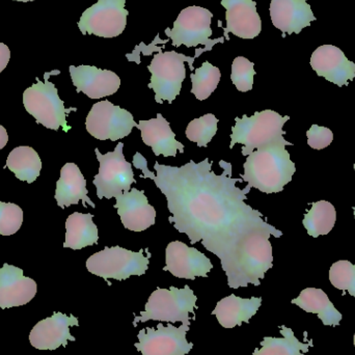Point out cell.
Masks as SVG:
<instances>
[{
  "label": "cell",
  "mask_w": 355,
  "mask_h": 355,
  "mask_svg": "<svg viewBox=\"0 0 355 355\" xmlns=\"http://www.w3.org/2000/svg\"><path fill=\"white\" fill-rule=\"evenodd\" d=\"M254 62L243 56H238L232 64L231 79L236 89L242 93L250 91L254 87V76L256 71Z\"/></svg>",
  "instance_id": "cell-32"
},
{
  "label": "cell",
  "mask_w": 355,
  "mask_h": 355,
  "mask_svg": "<svg viewBox=\"0 0 355 355\" xmlns=\"http://www.w3.org/2000/svg\"><path fill=\"white\" fill-rule=\"evenodd\" d=\"M262 304V298H241L231 294L217 302L213 310L219 324L225 329H234L240 327L242 323L250 322V319L257 314Z\"/></svg>",
  "instance_id": "cell-23"
},
{
  "label": "cell",
  "mask_w": 355,
  "mask_h": 355,
  "mask_svg": "<svg viewBox=\"0 0 355 355\" xmlns=\"http://www.w3.org/2000/svg\"><path fill=\"white\" fill-rule=\"evenodd\" d=\"M191 78V93L196 99L202 101L208 99L213 92L216 89L221 78V73L218 68L209 62H205L202 67L196 69L194 74L190 75Z\"/></svg>",
  "instance_id": "cell-29"
},
{
  "label": "cell",
  "mask_w": 355,
  "mask_h": 355,
  "mask_svg": "<svg viewBox=\"0 0 355 355\" xmlns=\"http://www.w3.org/2000/svg\"><path fill=\"white\" fill-rule=\"evenodd\" d=\"M123 148L124 144L120 143L114 151L104 155L100 153L99 149L95 150L100 168L93 184L97 188V196L100 200L103 198L110 200L124 191H130L131 185L137 182L132 164L125 159Z\"/></svg>",
  "instance_id": "cell-8"
},
{
  "label": "cell",
  "mask_w": 355,
  "mask_h": 355,
  "mask_svg": "<svg viewBox=\"0 0 355 355\" xmlns=\"http://www.w3.org/2000/svg\"><path fill=\"white\" fill-rule=\"evenodd\" d=\"M354 171H355V164H354Z\"/></svg>",
  "instance_id": "cell-40"
},
{
  "label": "cell",
  "mask_w": 355,
  "mask_h": 355,
  "mask_svg": "<svg viewBox=\"0 0 355 355\" xmlns=\"http://www.w3.org/2000/svg\"><path fill=\"white\" fill-rule=\"evenodd\" d=\"M114 208L118 209L125 229L143 232L155 225L156 210L149 204L145 191L131 188L116 196Z\"/></svg>",
  "instance_id": "cell-16"
},
{
  "label": "cell",
  "mask_w": 355,
  "mask_h": 355,
  "mask_svg": "<svg viewBox=\"0 0 355 355\" xmlns=\"http://www.w3.org/2000/svg\"><path fill=\"white\" fill-rule=\"evenodd\" d=\"M8 141V135L6 132V128L0 125V150L6 147Z\"/></svg>",
  "instance_id": "cell-36"
},
{
  "label": "cell",
  "mask_w": 355,
  "mask_h": 355,
  "mask_svg": "<svg viewBox=\"0 0 355 355\" xmlns=\"http://www.w3.org/2000/svg\"><path fill=\"white\" fill-rule=\"evenodd\" d=\"M218 120L212 114H207L200 118L192 120L186 129V137L190 141L196 143L198 147H208L217 132Z\"/></svg>",
  "instance_id": "cell-30"
},
{
  "label": "cell",
  "mask_w": 355,
  "mask_h": 355,
  "mask_svg": "<svg viewBox=\"0 0 355 355\" xmlns=\"http://www.w3.org/2000/svg\"><path fill=\"white\" fill-rule=\"evenodd\" d=\"M78 325L76 317L54 313L49 318L35 325L29 335V342L33 348L39 350H56L60 346L66 347L69 341H76L71 335L70 327Z\"/></svg>",
  "instance_id": "cell-14"
},
{
  "label": "cell",
  "mask_w": 355,
  "mask_h": 355,
  "mask_svg": "<svg viewBox=\"0 0 355 355\" xmlns=\"http://www.w3.org/2000/svg\"><path fill=\"white\" fill-rule=\"evenodd\" d=\"M22 223L23 211L18 205L0 202V235H14Z\"/></svg>",
  "instance_id": "cell-33"
},
{
  "label": "cell",
  "mask_w": 355,
  "mask_h": 355,
  "mask_svg": "<svg viewBox=\"0 0 355 355\" xmlns=\"http://www.w3.org/2000/svg\"><path fill=\"white\" fill-rule=\"evenodd\" d=\"M10 60V50L6 44L0 43V73L6 68Z\"/></svg>",
  "instance_id": "cell-35"
},
{
  "label": "cell",
  "mask_w": 355,
  "mask_h": 355,
  "mask_svg": "<svg viewBox=\"0 0 355 355\" xmlns=\"http://www.w3.org/2000/svg\"><path fill=\"white\" fill-rule=\"evenodd\" d=\"M137 126L131 112L108 100L94 104L85 121L87 132L99 141L125 139Z\"/></svg>",
  "instance_id": "cell-10"
},
{
  "label": "cell",
  "mask_w": 355,
  "mask_h": 355,
  "mask_svg": "<svg viewBox=\"0 0 355 355\" xmlns=\"http://www.w3.org/2000/svg\"><path fill=\"white\" fill-rule=\"evenodd\" d=\"M289 120V116H282L271 110L254 112L250 118L245 114L242 119L237 116L236 125L232 128L230 149H233L236 144H241L242 155L248 156L256 149L283 141L286 135L283 127Z\"/></svg>",
  "instance_id": "cell-3"
},
{
  "label": "cell",
  "mask_w": 355,
  "mask_h": 355,
  "mask_svg": "<svg viewBox=\"0 0 355 355\" xmlns=\"http://www.w3.org/2000/svg\"><path fill=\"white\" fill-rule=\"evenodd\" d=\"M337 211L331 202L319 200L313 202L312 209L304 215V223L309 235L314 238L327 235L335 227Z\"/></svg>",
  "instance_id": "cell-28"
},
{
  "label": "cell",
  "mask_w": 355,
  "mask_h": 355,
  "mask_svg": "<svg viewBox=\"0 0 355 355\" xmlns=\"http://www.w3.org/2000/svg\"><path fill=\"white\" fill-rule=\"evenodd\" d=\"M6 166L19 180L31 184L41 174L42 162L39 154L33 148L18 147L10 152Z\"/></svg>",
  "instance_id": "cell-26"
},
{
  "label": "cell",
  "mask_w": 355,
  "mask_h": 355,
  "mask_svg": "<svg viewBox=\"0 0 355 355\" xmlns=\"http://www.w3.org/2000/svg\"><path fill=\"white\" fill-rule=\"evenodd\" d=\"M189 325L176 327L168 323L164 327L158 323L157 329H141L137 338L139 343L135 346L143 355H187L193 347L186 339Z\"/></svg>",
  "instance_id": "cell-12"
},
{
  "label": "cell",
  "mask_w": 355,
  "mask_h": 355,
  "mask_svg": "<svg viewBox=\"0 0 355 355\" xmlns=\"http://www.w3.org/2000/svg\"><path fill=\"white\" fill-rule=\"evenodd\" d=\"M60 73L58 70L45 73L44 83L37 78V83L25 89L23 93V104L26 112L35 119L37 124L51 130H58L62 127L64 132H69L71 126L67 123V114L77 110L64 107V101L58 96V89L49 81L51 75H58Z\"/></svg>",
  "instance_id": "cell-4"
},
{
  "label": "cell",
  "mask_w": 355,
  "mask_h": 355,
  "mask_svg": "<svg viewBox=\"0 0 355 355\" xmlns=\"http://www.w3.org/2000/svg\"><path fill=\"white\" fill-rule=\"evenodd\" d=\"M354 346H355V335H354Z\"/></svg>",
  "instance_id": "cell-39"
},
{
  "label": "cell",
  "mask_w": 355,
  "mask_h": 355,
  "mask_svg": "<svg viewBox=\"0 0 355 355\" xmlns=\"http://www.w3.org/2000/svg\"><path fill=\"white\" fill-rule=\"evenodd\" d=\"M212 12L207 8L202 6H188L180 12L175 21L174 28L172 31L166 29V35L172 39V44L175 47L185 45L187 48H191L202 44L208 51L212 49L217 42L223 43V37L210 41L212 35Z\"/></svg>",
  "instance_id": "cell-9"
},
{
  "label": "cell",
  "mask_w": 355,
  "mask_h": 355,
  "mask_svg": "<svg viewBox=\"0 0 355 355\" xmlns=\"http://www.w3.org/2000/svg\"><path fill=\"white\" fill-rule=\"evenodd\" d=\"M270 17L272 24L288 35L300 33L304 27L316 21L306 0H271Z\"/></svg>",
  "instance_id": "cell-20"
},
{
  "label": "cell",
  "mask_w": 355,
  "mask_h": 355,
  "mask_svg": "<svg viewBox=\"0 0 355 355\" xmlns=\"http://www.w3.org/2000/svg\"><path fill=\"white\" fill-rule=\"evenodd\" d=\"M196 58H190L176 51L162 52L154 55L148 70L151 72L149 89L155 93V101L164 104V101L174 102L181 93L182 83L186 77L185 62L193 70L192 62Z\"/></svg>",
  "instance_id": "cell-7"
},
{
  "label": "cell",
  "mask_w": 355,
  "mask_h": 355,
  "mask_svg": "<svg viewBox=\"0 0 355 355\" xmlns=\"http://www.w3.org/2000/svg\"><path fill=\"white\" fill-rule=\"evenodd\" d=\"M14 1L28 2V1H35V0H14Z\"/></svg>",
  "instance_id": "cell-37"
},
{
  "label": "cell",
  "mask_w": 355,
  "mask_h": 355,
  "mask_svg": "<svg viewBox=\"0 0 355 355\" xmlns=\"http://www.w3.org/2000/svg\"><path fill=\"white\" fill-rule=\"evenodd\" d=\"M286 146H293L290 141H275L260 148L248 156L243 164L244 175H240L248 185L264 193H277L290 183L296 168L290 158Z\"/></svg>",
  "instance_id": "cell-2"
},
{
  "label": "cell",
  "mask_w": 355,
  "mask_h": 355,
  "mask_svg": "<svg viewBox=\"0 0 355 355\" xmlns=\"http://www.w3.org/2000/svg\"><path fill=\"white\" fill-rule=\"evenodd\" d=\"M311 66L318 76L335 83L338 87L349 85L355 78V64L346 58L340 48L322 45L313 52Z\"/></svg>",
  "instance_id": "cell-15"
},
{
  "label": "cell",
  "mask_w": 355,
  "mask_h": 355,
  "mask_svg": "<svg viewBox=\"0 0 355 355\" xmlns=\"http://www.w3.org/2000/svg\"><path fill=\"white\" fill-rule=\"evenodd\" d=\"M133 166L141 178L153 180L168 200V221L190 243L202 242L218 257L232 289L260 286L265 273L272 268V246L269 238H281L283 232L269 225L259 210L244 202L252 187L240 189L243 180L232 177L230 162L220 160L221 175L212 171L208 158L196 164L171 166L156 162V176L141 153L133 156Z\"/></svg>",
  "instance_id": "cell-1"
},
{
  "label": "cell",
  "mask_w": 355,
  "mask_h": 355,
  "mask_svg": "<svg viewBox=\"0 0 355 355\" xmlns=\"http://www.w3.org/2000/svg\"><path fill=\"white\" fill-rule=\"evenodd\" d=\"M87 189V181L83 173L75 164H67L60 171V178L56 182L55 198L60 208L77 205L83 200V206L87 204L96 208V205L89 198Z\"/></svg>",
  "instance_id": "cell-22"
},
{
  "label": "cell",
  "mask_w": 355,
  "mask_h": 355,
  "mask_svg": "<svg viewBox=\"0 0 355 355\" xmlns=\"http://www.w3.org/2000/svg\"><path fill=\"white\" fill-rule=\"evenodd\" d=\"M93 214L75 212L66 221V239L64 248L81 250L95 245L99 240L97 225L94 223Z\"/></svg>",
  "instance_id": "cell-25"
},
{
  "label": "cell",
  "mask_w": 355,
  "mask_h": 355,
  "mask_svg": "<svg viewBox=\"0 0 355 355\" xmlns=\"http://www.w3.org/2000/svg\"><path fill=\"white\" fill-rule=\"evenodd\" d=\"M196 300L198 297L187 285L183 289L157 288L150 295L145 311L135 317L133 324L135 327L139 322L154 320L190 325V314H194V310L198 308Z\"/></svg>",
  "instance_id": "cell-5"
},
{
  "label": "cell",
  "mask_w": 355,
  "mask_h": 355,
  "mask_svg": "<svg viewBox=\"0 0 355 355\" xmlns=\"http://www.w3.org/2000/svg\"><path fill=\"white\" fill-rule=\"evenodd\" d=\"M221 6L227 10V26L223 28L225 39L229 41L232 33L241 39H254L262 31V21L257 12L254 0H221Z\"/></svg>",
  "instance_id": "cell-18"
},
{
  "label": "cell",
  "mask_w": 355,
  "mask_h": 355,
  "mask_svg": "<svg viewBox=\"0 0 355 355\" xmlns=\"http://www.w3.org/2000/svg\"><path fill=\"white\" fill-rule=\"evenodd\" d=\"M150 257V252L145 256L144 250L135 252L120 246H106L87 259V269L105 281L110 279L124 281L132 275H145L149 268Z\"/></svg>",
  "instance_id": "cell-6"
},
{
  "label": "cell",
  "mask_w": 355,
  "mask_h": 355,
  "mask_svg": "<svg viewBox=\"0 0 355 355\" xmlns=\"http://www.w3.org/2000/svg\"><path fill=\"white\" fill-rule=\"evenodd\" d=\"M283 338L265 337L261 342V348L254 349V355H306L310 345L302 343L294 335L293 331L282 325Z\"/></svg>",
  "instance_id": "cell-27"
},
{
  "label": "cell",
  "mask_w": 355,
  "mask_h": 355,
  "mask_svg": "<svg viewBox=\"0 0 355 355\" xmlns=\"http://www.w3.org/2000/svg\"><path fill=\"white\" fill-rule=\"evenodd\" d=\"M164 271H170L178 279H191L208 277L213 268L210 259L194 248L181 241H173L166 250Z\"/></svg>",
  "instance_id": "cell-13"
},
{
  "label": "cell",
  "mask_w": 355,
  "mask_h": 355,
  "mask_svg": "<svg viewBox=\"0 0 355 355\" xmlns=\"http://www.w3.org/2000/svg\"><path fill=\"white\" fill-rule=\"evenodd\" d=\"M354 216H355V207H354Z\"/></svg>",
  "instance_id": "cell-38"
},
{
  "label": "cell",
  "mask_w": 355,
  "mask_h": 355,
  "mask_svg": "<svg viewBox=\"0 0 355 355\" xmlns=\"http://www.w3.org/2000/svg\"><path fill=\"white\" fill-rule=\"evenodd\" d=\"M137 128L141 131V139L145 145L153 150L156 156L175 157L178 151L184 153V145L176 141V135L173 132L170 123L162 114H158L156 119L149 121H139Z\"/></svg>",
  "instance_id": "cell-21"
},
{
  "label": "cell",
  "mask_w": 355,
  "mask_h": 355,
  "mask_svg": "<svg viewBox=\"0 0 355 355\" xmlns=\"http://www.w3.org/2000/svg\"><path fill=\"white\" fill-rule=\"evenodd\" d=\"M308 145L312 149L322 150L329 147L334 141V133L327 127H320L313 125L310 130L306 132Z\"/></svg>",
  "instance_id": "cell-34"
},
{
  "label": "cell",
  "mask_w": 355,
  "mask_h": 355,
  "mask_svg": "<svg viewBox=\"0 0 355 355\" xmlns=\"http://www.w3.org/2000/svg\"><path fill=\"white\" fill-rule=\"evenodd\" d=\"M292 304L300 306L306 313L318 315L323 324L327 327H337L342 321L341 313L335 308L323 290L316 288H306L302 290L297 298L292 300Z\"/></svg>",
  "instance_id": "cell-24"
},
{
  "label": "cell",
  "mask_w": 355,
  "mask_h": 355,
  "mask_svg": "<svg viewBox=\"0 0 355 355\" xmlns=\"http://www.w3.org/2000/svg\"><path fill=\"white\" fill-rule=\"evenodd\" d=\"M329 281L334 287L343 292L347 291L355 298V265L350 261L334 263L329 269Z\"/></svg>",
  "instance_id": "cell-31"
},
{
  "label": "cell",
  "mask_w": 355,
  "mask_h": 355,
  "mask_svg": "<svg viewBox=\"0 0 355 355\" xmlns=\"http://www.w3.org/2000/svg\"><path fill=\"white\" fill-rule=\"evenodd\" d=\"M37 283L24 277L23 270L12 265L4 264L0 269V309L24 306L35 298Z\"/></svg>",
  "instance_id": "cell-19"
},
{
  "label": "cell",
  "mask_w": 355,
  "mask_h": 355,
  "mask_svg": "<svg viewBox=\"0 0 355 355\" xmlns=\"http://www.w3.org/2000/svg\"><path fill=\"white\" fill-rule=\"evenodd\" d=\"M126 0H99L83 12L78 22L83 35L116 37L126 28L129 12Z\"/></svg>",
  "instance_id": "cell-11"
},
{
  "label": "cell",
  "mask_w": 355,
  "mask_h": 355,
  "mask_svg": "<svg viewBox=\"0 0 355 355\" xmlns=\"http://www.w3.org/2000/svg\"><path fill=\"white\" fill-rule=\"evenodd\" d=\"M71 78L77 93H83L91 99H101L114 95L121 87L116 73L94 66H70Z\"/></svg>",
  "instance_id": "cell-17"
}]
</instances>
